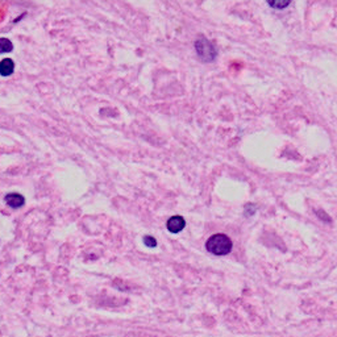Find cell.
Segmentation results:
<instances>
[{
	"label": "cell",
	"instance_id": "cell-3",
	"mask_svg": "<svg viewBox=\"0 0 337 337\" xmlns=\"http://www.w3.org/2000/svg\"><path fill=\"white\" fill-rule=\"evenodd\" d=\"M166 227L169 232L171 233H179L181 231L184 230V227H186V221L182 216H173L170 219L167 220Z\"/></svg>",
	"mask_w": 337,
	"mask_h": 337
},
{
	"label": "cell",
	"instance_id": "cell-7",
	"mask_svg": "<svg viewBox=\"0 0 337 337\" xmlns=\"http://www.w3.org/2000/svg\"><path fill=\"white\" fill-rule=\"evenodd\" d=\"M269 6L275 10H285L287 6H290V2H269Z\"/></svg>",
	"mask_w": 337,
	"mask_h": 337
},
{
	"label": "cell",
	"instance_id": "cell-8",
	"mask_svg": "<svg viewBox=\"0 0 337 337\" xmlns=\"http://www.w3.org/2000/svg\"><path fill=\"white\" fill-rule=\"evenodd\" d=\"M144 243H145L146 247H149V248L157 247L156 239H154V237H152V236H145V237H144Z\"/></svg>",
	"mask_w": 337,
	"mask_h": 337
},
{
	"label": "cell",
	"instance_id": "cell-4",
	"mask_svg": "<svg viewBox=\"0 0 337 337\" xmlns=\"http://www.w3.org/2000/svg\"><path fill=\"white\" fill-rule=\"evenodd\" d=\"M4 200H6V203L10 205L11 208H14V209L20 208V207H23V205L25 204L24 196L20 194H16V192H11V194H7L6 195V198H4Z\"/></svg>",
	"mask_w": 337,
	"mask_h": 337
},
{
	"label": "cell",
	"instance_id": "cell-6",
	"mask_svg": "<svg viewBox=\"0 0 337 337\" xmlns=\"http://www.w3.org/2000/svg\"><path fill=\"white\" fill-rule=\"evenodd\" d=\"M14 50V44L10 41L8 39H2L0 37V54H4V53H10Z\"/></svg>",
	"mask_w": 337,
	"mask_h": 337
},
{
	"label": "cell",
	"instance_id": "cell-5",
	"mask_svg": "<svg viewBox=\"0 0 337 337\" xmlns=\"http://www.w3.org/2000/svg\"><path fill=\"white\" fill-rule=\"evenodd\" d=\"M15 71V62L11 58H4L0 62V75L3 77H10L11 74Z\"/></svg>",
	"mask_w": 337,
	"mask_h": 337
},
{
	"label": "cell",
	"instance_id": "cell-9",
	"mask_svg": "<svg viewBox=\"0 0 337 337\" xmlns=\"http://www.w3.org/2000/svg\"><path fill=\"white\" fill-rule=\"evenodd\" d=\"M317 215H319L320 217H321V219H324V220H325V222H327V220H328V222L330 221V219H329V217H328V216H325V215H324V213H323V212H321V211H317Z\"/></svg>",
	"mask_w": 337,
	"mask_h": 337
},
{
	"label": "cell",
	"instance_id": "cell-1",
	"mask_svg": "<svg viewBox=\"0 0 337 337\" xmlns=\"http://www.w3.org/2000/svg\"><path fill=\"white\" fill-rule=\"evenodd\" d=\"M232 248V240L222 233L213 235L205 243V249L213 256H227L228 253H231Z\"/></svg>",
	"mask_w": 337,
	"mask_h": 337
},
{
	"label": "cell",
	"instance_id": "cell-2",
	"mask_svg": "<svg viewBox=\"0 0 337 337\" xmlns=\"http://www.w3.org/2000/svg\"><path fill=\"white\" fill-rule=\"evenodd\" d=\"M195 50L198 53L199 58L204 62H212L217 56V50H216L215 45L205 37H200L195 41Z\"/></svg>",
	"mask_w": 337,
	"mask_h": 337
}]
</instances>
